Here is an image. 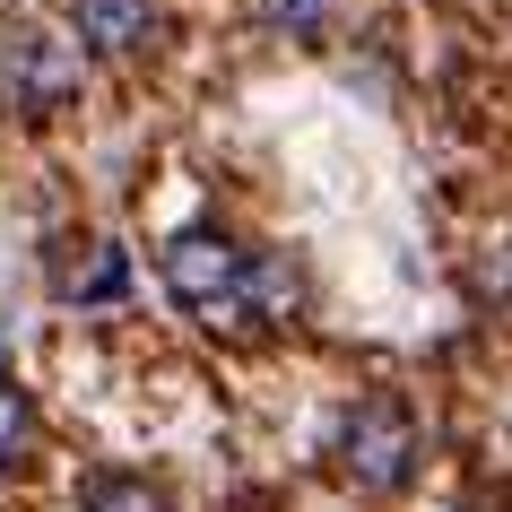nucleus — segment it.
Returning a JSON list of instances; mask_svg holds the SVG:
<instances>
[{
    "label": "nucleus",
    "instance_id": "obj_1",
    "mask_svg": "<svg viewBox=\"0 0 512 512\" xmlns=\"http://www.w3.org/2000/svg\"><path fill=\"white\" fill-rule=\"evenodd\" d=\"M243 252L235 235H217V226H183V235L165 243V287L183 313H200L209 330H243Z\"/></svg>",
    "mask_w": 512,
    "mask_h": 512
},
{
    "label": "nucleus",
    "instance_id": "obj_2",
    "mask_svg": "<svg viewBox=\"0 0 512 512\" xmlns=\"http://www.w3.org/2000/svg\"><path fill=\"white\" fill-rule=\"evenodd\" d=\"M330 460H339L365 495H391V486H408V469H417V417H408L391 391H365V400L339 417V434H330Z\"/></svg>",
    "mask_w": 512,
    "mask_h": 512
},
{
    "label": "nucleus",
    "instance_id": "obj_3",
    "mask_svg": "<svg viewBox=\"0 0 512 512\" xmlns=\"http://www.w3.org/2000/svg\"><path fill=\"white\" fill-rule=\"evenodd\" d=\"M0 87H9V105H18V113L70 105V87H79V53L53 44V35H9V53H0Z\"/></svg>",
    "mask_w": 512,
    "mask_h": 512
},
{
    "label": "nucleus",
    "instance_id": "obj_4",
    "mask_svg": "<svg viewBox=\"0 0 512 512\" xmlns=\"http://www.w3.org/2000/svg\"><path fill=\"white\" fill-rule=\"evenodd\" d=\"M70 27L96 61H131L157 35V0H70Z\"/></svg>",
    "mask_w": 512,
    "mask_h": 512
},
{
    "label": "nucleus",
    "instance_id": "obj_5",
    "mask_svg": "<svg viewBox=\"0 0 512 512\" xmlns=\"http://www.w3.org/2000/svg\"><path fill=\"white\" fill-rule=\"evenodd\" d=\"M79 512H174V495H165L157 478L105 469V478H87V486H79Z\"/></svg>",
    "mask_w": 512,
    "mask_h": 512
},
{
    "label": "nucleus",
    "instance_id": "obj_6",
    "mask_svg": "<svg viewBox=\"0 0 512 512\" xmlns=\"http://www.w3.org/2000/svg\"><path fill=\"white\" fill-rule=\"evenodd\" d=\"M122 287H131V261H122L113 243H96V261L61 278V296H70V304H105V296H122Z\"/></svg>",
    "mask_w": 512,
    "mask_h": 512
},
{
    "label": "nucleus",
    "instance_id": "obj_7",
    "mask_svg": "<svg viewBox=\"0 0 512 512\" xmlns=\"http://www.w3.org/2000/svg\"><path fill=\"white\" fill-rule=\"evenodd\" d=\"M27 452H35V400L0 374V469H18Z\"/></svg>",
    "mask_w": 512,
    "mask_h": 512
},
{
    "label": "nucleus",
    "instance_id": "obj_8",
    "mask_svg": "<svg viewBox=\"0 0 512 512\" xmlns=\"http://www.w3.org/2000/svg\"><path fill=\"white\" fill-rule=\"evenodd\" d=\"M261 18H270L278 35H322L330 18H339V0H261Z\"/></svg>",
    "mask_w": 512,
    "mask_h": 512
}]
</instances>
